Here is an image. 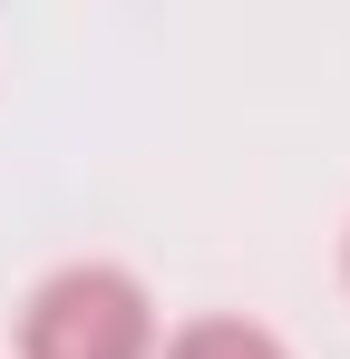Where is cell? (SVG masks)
I'll use <instances>...</instances> for the list:
<instances>
[{"label": "cell", "instance_id": "obj_1", "mask_svg": "<svg viewBox=\"0 0 350 359\" xmlns=\"http://www.w3.org/2000/svg\"><path fill=\"white\" fill-rule=\"evenodd\" d=\"M20 359H156V301L117 262H58L20 311Z\"/></svg>", "mask_w": 350, "mask_h": 359}, {"label": "cell", "instance_id": "obj_2", "mask_svg": "<svg viewBox=\"0 0 350 359\" xmlns=\"http://www.w3.org/2000/svg\"><path fill=\"white\" fill-rule=\"evenodd\" d=\"M156 359H292V350L263 330V320H185Z\"/></svg>", "mask_w": 350, "mask_h": 359}]
</instances>
